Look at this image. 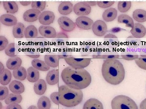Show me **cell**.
<instances>
[{
    "instance_id": "obj_1",
    "label": "cell",
    "mask_w": 146,
    "mask_h": 109,
    "mask_svg": "<svg viewBox=\"0 0 146 109\" xmlns=\"http://www.w3.org/2000/svg\"><path fill=\"white\" fill-rule=\"evenodd\" d=\"M62 80L66 85L77 90L87 88L91 83V76L89 73L84 69H75L67 67L61 74Z\"/></svg>"
},
{
    "instance_id": "obj_2",
    "label": "cell",
    "mask_w": 146,
    "mask_h": 109,
    "mask_svg": "<svg viewBox=\"0 0 146 109\" xmlns=\"http://www.w3.org/2000/svg\"><path fill=\"white\" fill-rule=\"evenodd\" d=\"M102 72L104 80L112 85H119L125 77L124 68L117 59H108L104 60L102 66Z\"/></svg>"
},
{
    "instance_id": "obj_3",
    "label": "cell",
    "mask_w": 146,
    "mask_h": 109,
    "mask_svg": "<svg viewBox=\"0 0 146 109\" xmlns=\"http://www.w3.org/2000/svg\"><path fill=\"white\" fill-rule=\"evenodd\" d=\"M59 104L68 108L78 106L82 102L83 94L80 90L71 88L65 85L58 88Z\"/></svg>"
},
{
    "instance_id": "obj_4",
    "label": "cell",
    "mask_w": 146,
    "mask_h": 109,
    "mask_svg": "<svg viewBox=\"0 0 146 109\" xmlns=\"http://www.w3.org/2000/svg\"><path fill=\"white\" fill-rule=\"evenodd\" d=\"M111 105L112 109H138L135 101L125 95L115 97L111 101Z\"/></svg>"
},
{
    "instance_id": "obj_5",
    "label": "cell",
    "mask_w": 146,
    "mask_h": 109,
    "mask_svg": "<svg viewBox=\"0 0 146 109\" xmlns=\"http://www.w3.org/2000/svg\"><path fill=\"white\" fill-rule=\"evenodd\" d=\"M65 62L70 66L75 69H84L91 63V58H76L74 57L66 58Z\"/></svg>"
},
{
    "instance_id": "obj_6",
    "label": "cell",
    "mask_w": 146,
    "mask_h": 109,
    "mask_svg": "<svg viewBox=\"0 0 146 109\" xmlns=\"http://www.w3.org/2000/svg\"><path fill=\"white\" fill-rule=\"evenodd\" d=\"M103 43L106 49V52L107 51L118 52V49L119 46V42L117 37L115 35L112 34L106 35L104 37Z\"/></svg>"
},
{
    "instance_id": "obj_7",
    "label": "cell",
    "mask_w": 146,
    "mask_h": 109,
    "mask_svg": "<svg viewBox=\"0 0 146 109\" xmlns=\"http://www.w3.org/2000/svg\"><path fill=\"white\" fill-rule=\"evenodd\" d=\"M58 22L61 30L63 32H71L74 30L76 24L68 17L62 16L58 18Z\"/></svg>"
},
{
    "instance_id": "obj_8",
    "label": "cell",
    "mask_w": 146,
    "mask_h": 109,
    "mask_svg": "<svg viewBox=\"0 0 146 109\" xmlns=\"http://www.w3.org/2000/svg\"><path fill=\"white\" fill-rule=\"evenodd\" d=\"M92 30L95 35L98 36H105L108 32L107 25L104 21L98 20L94 22Z\"/></svg>"
},
{
    "instance_id": "obj_9",
    "label": "cell",
    "mask_w": 146,
    "mask_h": 109,
    "mask_svg": "<svg viewBox=\"0 0 146 109\" xmlns=\"http://www.w3.org/2000/svg\"><path fill=\"white\" fill-rule=\"evenodd\" d=\"M73 11L77 16H87L91 13V7L85 2H81L77 3L74 6Z\"/></svg>"
},
{
    "instance_id": "obj_10",
    "label": "cell",
    "mask_w": 146,
    "mask_h": 109,
    "mask_svg": "<svg viewBox=\"0 0 146 109\" xmlns=\"http://www.w3.org/2000/svg\"><path fill=\"white\" fill-rule=\"evenodd\" d=\"M76 24L82 30H89L92 29L94 21L92 19L85 16H80L76 20Z\"/></svg>"
},
{
    "instance_id": "obj_11",
    "label": "cell",
    "mask_w": 146,
    "mask_h": 109,
    "mask_svg": "<svg viewBox=\"0 0 146 109\" xmlns=\"http://www.w3.org/2000/svg\"><path fill=\"white\" fill-rule=\"evenodd\" d=\"M55 18V16L53 12L49 11H46L41 13L39 16V22L43 25H49L53 22Z\"/></svg>"
},
{
    "instance_id": "obj_12",
    "label": "cell",
    "mask_w": 146,
    "mask_h": 109,
    "mask_svg": "<svg viewBox=\"0 0 146 109\" xmlns=\"http://www.w3.org/2000/svg\"><path fill=\"white\" fill-rule=\"evenodd\" d=\"M41 13V11L38 9H32L26 11L24 13L23 18L26 22H33L39 20Z\"/></svg>"
},
{
    "instance_id": "obj_13",
    "label": "cell",
    "mask_w": 146,
    "mask_h": 109,
    "mask_svg": "<svg viewBox=\"0 0 146 109\" xmlns=\"http://www.w3.org/2000/svg\"><path fill=\"white\" fill-rule=\"evenodd\" d=\"M39 34L45 38L54 39L57 36L55 29L49 26L42 25L39 28Z\"/></svg>"
},
{
    "instance_id": "obj_14",
    "label": "cell",
    "mask_w": 146,
    "mask_h": 109,
    "mask_svg": "<svg viewBox=\"0 0 146 109\" xmlns=\"http://www.w3.org/2000/svg\"><path fill=\"white\" fill-rule=\"evenodd\" d=\"M130 32L133 37L140 39L145 36L146 28L142 24L136 23L134 24V26L131 30Z\"/></svg>"
},
{
    "instance_id": "obj_15",
    "label": "cell",
    "mask_w": 146,
    "mask_h": 109,
    "mask_svg": "<svg viewBox=\"0 0 146 109\" xmlns=\"http://www.w3.org/2000/svg\"><path fill=\"white\" fill-rule=\"evenodd\" d=\"M121 54L122 58L127 61H132L140 58L137 51L131 49L127 47L122 51Z\"/></svg>"
},
{
    "instance_id": "obj_16",
    "label": "cell",
    "mask_w": 146,
    "mask_h": 109,
    "mask_svg": "<svg viewBox=\"0 0 146 109\" xmlns=\"http://www.w3.org/2000/svg\"><path fill=\"white\" fill-rule=\"evenodd\" d=\"M142 43L143 42L140 39H136L132 36H130L127 38L125 45L126 47L137 51L142 45Z\"/></svg>"
},
{
    "instance_id": "obj_17",
    "label": "cell",
    "mask_w": 146,
    "mask_h": 109,
    "mask_svg": "<svg viewBox=\"0 0 146 109\" xmlns=\"http://www.w3.org/2000/svg\"><path fill=\"white\" fill-rule=\"evenodd\" d=\"M0 21L4 25L7 26H12L16 25L17 19L15 16L10 14H5L0 17Z\"/></svg>"
},
{
    "instance_id": "obj_18",
    "label": "cell",
    "mask_w": 146,
    "mask_h": 109,
    "mask_svg": "<svg viewBox=\"0 0 146 109\" xmlns=\"http://www.w3.org/2000/svg\"><path fill=\"white\" fill-rule=\"evenodd\" d=\"M118 15L117 11L115 8H110L106 9L102 14V18L105 22H112L117 18Z\"/></svg>"
},
{
    "instance_id": "obj_19",
    "label": "cell",
    "mask_w": 146,
    "mask_h": 109,
    "mask_svg": "<svg viewBox=\"0 0 146 109\" xmlns=\"http://www.w3.org/2000/svg\"><path fill=\"white\" fill-rule=\"evenodd\" d=\"M74 9L73 5L70 1H64L61 3L58 7V11L61 15L67 16L72 12Z\"/></svg>"
},
{
    "instance_id": "obj_20",
    "label": "cell",
    "mask_w": 146,
    "mask_h": 109,
    "mask_svg": "<svg viewBox=\"0 0 146 109\" xmlns=\"http://www.w3.org/2000/svg\"><path fill=\"white\" fill-rule=\"evenodd\" d=\"M83 109H104L101 102L98 99L91 98L84 104Z\"/></svg>"
},
{
    "instance_id": "obj_21",
    "label": "cell",
    "mask_w": 146,
    "mask_h": 109,
    "mask_svg": "<svg viewBox=\"0 0 146 109\" xmlns=\"http://www.w3.org/2000/svg\"><path fill=\"white\" fill-rule=\"evenodd\" d=\"M46 80L50 85H56L59 81V72L58 70H52L47 74Z\"/></svg>"
},
{
    "instance_id": "obj_22",
    "label": "cell",
    "mask_w": 146,
    "mask_h": 109,
    "mask_svg": "<svg viewBox=\"0 0 146 109\" xmlns=\"http://www.w3.org/2000/svg\"><path fill=\"white\" fill-rule=\"evenodd\" d=\"M22 63L21 58L16 56L8 59L6 62V66L9 69L15 70L21 67Z\"/></svg>"
},
{
    "instance_id": "obj_23",
    "label": "cell",
    "mask_w": 146,
    "mask_h": 109,
    "mask_svg": "<svg viewBox=\"0 0 146 109\" xmlns=\"http://www.w3.org/2000/svg\"><path fill=\"white\" fill-rule=\"evenodd\" d=\"M9 89L13 93L21 94L25 91V87L23 84L20 81H12L9 85Z\"/></svg>"
},
{
    "instance_id": "obj_24",
    "label": "cell",
    "mask_w": 146,
    "mask_h": 109,
    "mask_svg": "<svg viewBox=\"0 0 146 109\" xmlns=\"http://www.w3.org/2000/svg\"><path fill=\"white\" fill-rule=\"evenodd\" d=\"M26 28L24 24L21 22L18 23L13 26L12 29V34L13 36L17 39H22L25 36V30Z\"/></svg>"
},
{
    "instance_id": "obj_25",
    "label": "cell",
    "mask_w": 146,
    "mask_h": 109,
    "mask_svg": "<svg viewBox=\"0 0 146 109\" xmlns=\"http://www.w3.org/2000/svg\"><path fill=\"white\" fill-rule=\"evenodd\" d=\"M27 79L31 83H35L40 77V74L37 70L33 67H30L27 70Z\"/></svg>"
},
{
    "instance_id": "obj_26",
    "label": "cell",
    "mask_w": 146,
    "mask_h": 109,
    "mask_svg": "<svg viewBox=\"0 0 146 109\" xmlns=\"http://www.w3.org/2000/svg\"><path fill=\"white\" fill-rule=\"evenodd\" d=\"M33 89L36 94L39 95H43L46 91V83L43 79H39L35 83Z\"/></svg>"
},
{
    "instance_id": "obj_27",
    "label": "cell",
    "mask_w": 146,
    "mask_h": 109,
    "mask_svg": "<svg viewBox=\"0 0 146 109\" xmlns=\"http://www.w3.org/2000/svg\"><path fill=\"white\" fill-rule=\"evenodd\" d=\"M59 59L58 55H46L44 57L45 63L48 66L53 68L59 66Z\"/></svg>"
},
{
    "instance_id": "obj_28",
    "label": "cell",
    "mask_w": 146,
    "mask_h": 109,
    "mask_svg": "<svg viewBox=\"0 0 146 109\" xmlns=\"http://www.w3.org/2000/svg\"><path fill=\"white\" fill-rule=\"evenodd\" d=\"M117 21L119 23L124 24L126 27L132 28L134 26V22L133 19L127 14H121L118 16Z\"/></svg>"
},
{
    "instance_id": "obj_29",
    "label": "cell",
    "mask_w": 146,
    "mask_h": 109,
    "mask_svg": "<svg viewBox=\"0 0 146 109\" xmlns=\"http://www.w3.org/2000/svg\"><path fill=\"white\" fill-rule=\"evenodd\" d=\"M132 16L133 19L139 23L146 22V11L143 9H136L133 12Z\"/></svg>"
},
{
    "instance_id": "obj_30",
    "label": "cell",
    "mask_w": 146,
    "mask_h": 109,
    "mask_svg": "<svg viewBox=\"0 0 146 109\" xmlns=\"http://www.w3.org/2000/svg\"><path fill=\"white\" fill-rule=\"evenodd\" d=\"M3 5L4 8L7 13L14 14L18 11V5L15 2L3 1Z\"/></svg>"
},
{
    "instance_id": "obj_31",
    "label": "cell",
    "mask_w": 146,
    "mask_h": 109,
    "mask_svg": "<svg viewBox=\"0 0 146 109\" xmlns=\"http://www.w3.org/2000/svg\"><path fill=\"white\" fill-rule=\"evenodd\" d=\"M32 65L35 68L42 71H47L49 70L50 67L45 62L38 59H34L32 61Z\"/></svg>"
},
{
    "instance_id": "obj_32",
    "label": "cell",
    "mask_w": 146,
    "mask_h": 109,
    "mask_svg": "<svg viewBox=\"0 0 146 109\" xmlns=\"http://www.w3.org/2000/svg\"><path fill=\"white\" fill-rule=\"evenodd\" d=\"M11 77L12 75L10 71L5 69L0 73V83L4 86L8 85L11 81Z\"/></svg>"
},
{
    "instance_id": "obj_33",
    "label": "cell",
    "mask_w": 146,
    "mask_h": 109,
    "mask_svg": "<svg viewBox=\"0 0 146 109\" xmlns=\"http://www.w3.org/2000/svg\"><path fill=\"white\" fill-rule=\"evenodd\" d=\"M19 47L15 43L9 44L5 50L6 54L11 57H15L19 52Z\"/></svg>"
},
{
    "instance_id": "obj_34",
    "label": "cell",
    "mask_w": 146,
    "mask_h": 109,
    "mask_svg": "<svg viewBox=\"0 0 146 109\" xmlns=\"http://www.w3.org/2000/svg\"><path fill=\"white\" fill-rule=\"evenodd\" d=\"M13 75L16 80L23 81L27 78V71L23 67H21L19 68L13 70Z\"/></svg>"
},
{
    "instance_id": "obj_35",
    "label": "cell",
    "mask_w": 146,
    "mask_h": 109,
    "mask_svg": "<svg viewBox=\"0 0 146 109\" xmlns=\"http://www.w3.org/2000/svg\"><path fill=\"white\" fill-rule=\"evenodd\" d=\"M95 43L88 41L84 43L81 47V53L84 54H91L94 51Z\"/></svg>"
},
{
    "instance_id": "obj_36",
    "label": "cell",
    "mask_w": 146,
    "mask_h": 109,
    "mask_svg": "<svg viewBox=\"0 0 146 109\" xmlns=\"http://www.w3.org/2000/svg\"><path fill=\"white\" fill-rule=\"evenodd\" d=\"M22 99L23 97L21 94L12 93L9 95L8 97L5 100V102L7 105L13 103L19 104L22 101Z\"/></svg>"
},
{
    "instance_id": "obj_37",
    "label": "cell",
    "mask_w": 146,
    "mask_h": 109,
    "mask_svg": "<svg viewBox=\"0 0 146 109\" xmlns=\"http://www.w3.org/2000/svg\"><path fill=\"white\" fill-rule=\"evenodd\" d=\"M37 107L39 109H50L51 104L49 98L46 96H42L37 102Z\"/></svg>"
},
{
    "instance_id": "obj_38",
    "label": "cell",
    "mask_w": 146,
    "mask_h": 109,
    "mask_svg": "<svg viewBox=\"0 0 146 109\" xmlns=\"http://www.w3.org/2000/svg\"><path fill=\"white\" fill-rule=\"evenodd\" d=\"M38 35V31L36 27L30 25L25 29V36L26 38L31 39L36 37Z\"/></svg>"
},
{
    "instance_id": "obj_39",
    "label": "cell",
    "mask_w": 146,
    "mask_h": 109,
    "mask_svg": "<svg viewBox=\"0 0 146 109\" xmlns=\"http://www.w3.org/2000/svg\"><path fill=\"white\" fill-rule=\"evenodd\" d=\"M106 51V49L103 42H97L96 43H95L93 53L94 54L103 55L105 53Z\"/></svg>"
},
{
    "instance_id": "obj_40",
    "label": "cell",
    "mask_w": 146,
    "mask_h": 109,
    "mask_svg": "<svg viewBox=\"0 0 146 109\" xmlns=\"http://www.w3.org/2000/svg\"><path fill=\"white\" fill-rule=\"evenodd\" d=\"M131 6V1H119L117 8L121 13H125L130 9Z\"/></svg>"
},
{
    "instance_id": "obj_41",
    "label": "cell",
    "mask_w": 146,
    "mask_h": 109,
    "mask_svg": "<svg viewBox=\"0 0 146 109\" xmlns=\"http://www.w3.org/2000/svg\"><path fill=\"white\" fill-rule=\"evenodd\" d=\"M46 2L45 1H33L31 4L32 9H38L40 11H43L46 7Z\"/></svg>"
},
{
    "instance_id": "obj_42",
    "label": "cell",
    "mask_w": 146,
    "mask_h": 109,
    "mask_svg": "<svg viewBox=\"0 0 146 109\" xmlns=\"http://www.w3.org/2000/svg\"><path fill=\"white\" fill-rule=\"evenodd\" d=\"M8 89L7 87L5 86H1L0 87V100H5L6 98L8 97L9 95Z\"/></svg>"
},
{
    "instance_id": "obj_43",
    "label": "cell",
    "mask_w": 146,
    "mask_h": 109,
    "mask_svg": "<svg viewBox=\"0 0 146 109\" xmlns=\"http://www.w3.org/2000/svg\"><path fill=\"white\" fill-rule=\"evenodd\" d=\"M9 41L4 36H0V51H2L5 50L8 45Z\"/></svg>"
},
{
    "instance_id": "obj_44",
    "label": "cell",
    "mask_w": 146,
    "mask_h": 109,
    "mask_svg": "<svg viewBox=\"0 0 146 109\" xmlns=\"http://www.w3.org/2000/svg\"><path fill=\"white\" fill-rule=\"evenodd\" d=\"M136 64L139 68L146 70V58H139L135 60Z\"/></svg>"
},
{
    "instance_id": "obj_45",
    "label": "cell",
    "mask_w": 146,
    "mask_h": 109,
    "mask_svg": "<svg viewBox=\"0 0 146 109\" xmlns=\"http://www.w3.org/2000/svg\"><path fill=\"white\" fill-rule=\"evenodd\" d=\"M138 51L141 57L140 58H146V42L142 43Z\"/></svg>"
},
{
    "instance_id": "obj_46",
    "label": "cell",
    "mask_w": 146,
    "mask_h": 109,
    "mask_svg": "<svg viewBox=\"0 0 146 109\" xmlns=\"http://www.w3.org/2000/svg\"><path fill=\"white\" fill-rule=\"evenodd\" d=\"M115 1H98L97 5L101 8L105 9L112 6Z\"/></svg>"
},
{
    "instance_id": "obj_47",
    "label": "cell",
    "mask_w": 146,
    "mask_h": 109,
    "mask_svg": "<svg viewBox=\"0 0 146 109\" xmlns=\"http://www.w3.org/2000/svg\"><path fill=\"white\" fill-rule=\"evenodd\" d=\"M50 99L56 105H59V93L58 92L53 93L50 95Z\"/></svg>"
},
{
    "instance_id": "obj_48",
    "label": "cell",
    "mask_w": 146,
    "mask_h": 109,
    "mask_svg": "<svg viewBox=\"0 0 146 109\" xmlns=\"http://www.w3.org/2000/svg\"><path fill=\"white\" fill-rule=\"evenodd\" d=\"M120 57V55L119 54H104L102 55V59H117Z\"/></svg>"
},
{
    "instance_id": "obj_49",
    "label": "cell",
    "mask_w": 146,
    "mask_h": 109,
    "mask_svg": "<svg viewBox=\"0 0 146 109\" xmlns=\"http://www.w3.org/2000/svg\"><path fill=\"white\" fill-rule=\"evenodd\" d=\"M6 109H23L21 105H19L17 103H13L9 104Z\"/></svg>"
},
{
    "instance_id": "obj_50",
    "label": "cell",
    "mask_w": 146,
    "mask_h": 109,
    "mask_svg": "<svg viewBox=\"0 0 146 109\" xmlns=\"http://www.w3.org/2000/svg\"><path fill=\"white\" fill-rule=\"evenodd\" d=\"M124 30H125L123 29L117 27L113 28L112 29L110 30L109 32L112 33H117Z\"/></svg>"
},
{
    "instance_id": "obj_51",
    "label": "cell",
    "mask_w": 146,
    "mask_h": 109,
    "mask_svg": "<svg viewBox=\"0 0 146 109\" xmlns=\"http://www.w3.org/2000/svg\"><path fill=\"white\" fill-rule=\"evenodd\" d=\"M140 109H146V98L141 102L140 105Z\"/></svg>"
},
{
    "instance_id": "obj_52",
    "label": "cell",
    "mask_w": 146,
    "mask_h": 109,
    "mask_svg": "<svg viewBox=\"0 0 146 109\" xmlns=\"http://www.w3.org/2000/svg\"><path fill=\"white\" fill-rule=\"evenodd\" d=\"M85 3L88 5L89 6L94 7L96 5L98 1H84Z\"/></svg>"
},
{
    "instance_id": "obj_53",
    "label": "cell",
    "mask_w": 146,
    "mask_h": 109,
    "mask_svg": "<svg viewBox=\"0 0 146 109\" xmlns=\"http://www.w3.org/2000/svg\"><path fill=\"white\" fill-rule=\"evenodd\" d=\"M58 57L60 59H66V58H70L72 57V55L69 54H62V55H58Z\"/></svg>"
},
{
    "instance_id": "obj_54",
    "label": "cell",
    "mask_w": 146,
    "mask_h": 109,
    "mask_svg": "<svg viewBox=\"0 0 146 109\" xmlns=\"http://www.w3.org/2000/svg\"><path fill=\"white\" fill-rule=\"evenodd\" d=\"M32 2L31 1H21L20 2V3L22 5L24 6H27L30 5L31 4H32Z\"/></svg>"
},
{
    "instance_id": "obj_55",
    "label": "cell",
    "mask_w": 146,
    "mask_h": 109,
    "mask_svg": "<svg viewBox=\"0 0 146 109\" xmlns=\"http://www.w3.org/2000/svg\"><path fill=\"white\" fill-rule=\"evenodd\" d=\"M5 69L4 66L3 64L2 63L0 62V73L2 72Z\"/></svg>"
},
{
    "instance_id": "obj_56",
    "label": "cell",
    "mask_w": 146,
    "mask_h": 109,
    "mask_svg": "<svg viewBox=\"0 0 146 109\" xmlns=\"http://www.w3.org/2000/svg\"><path fill=\"white\" fill-rule=\"evenodd\" d=\"M27 56L31 57V58H34V59H35L39 58L40 57V55H32H32H27Z\"/></svg>"
},
{
    "instance_id": "obj_57",
    "label": "cell",
    "mask_w": 146,
    "mask_h": 109,
    "mask_svg": "<svg viewBox=\"0 0 146 109\" xmlns=\"http://www.w3.org/2000/svg\"><path fill=\"white\" fill-rule=\"evenodd\" d=\"M92 57L94 58H101L102 55H100V54H94V55H92Z\"/></svg>"
},
{
    "instance_id": "obj_58",
    "label": "cell",
    "mask_w": 146,
    "mask_h": 109,
    "mask_svg": "<svg viewBox=\"0 0 146 109\" xmlns=\"http://www.w3.org/2000/svg\"><path fill=\"white\" fill-rule=\"evenodd\" d=\"M27 109H39L35 106H31L29 107Z\"/></svg>"
}]
</instances>
